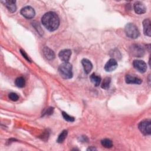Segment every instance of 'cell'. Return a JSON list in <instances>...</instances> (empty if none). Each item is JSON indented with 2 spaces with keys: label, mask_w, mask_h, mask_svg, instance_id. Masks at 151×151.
Wrapping results in <instances>:
<instances>
[{
  "label": "cell",
  "mask_w": 151,
  "mask_h": 151,
  "mask_svg": "<svg viewBox=\"0 0 151 151\" xmlns=\"http://www.w3.org/2000/svg\"><path fill=\"white\" fill-rule=\"evenodd\" d=\"M41 22L45 28L50 31L56 30L60 25V19L58 16L54 12H48L45 13L41 18Z\"/></svg>",
  "instance_id": "1"
},
{
  "label": "cell",
  "mask_w": 151,
  "mask_h": 151,
  "mask_svg": "<svg viewBox=\"0 0 151 151\" xmlns=\"http://www.w3.org/2000/svg\"><path fill=\"white\" fill-rule=\"evenodd\" d=\"M58 71L61 77L63 78L69 79L73 77L72 65L68 62H64L60 64Z\"/></svg>",
  "instance_id": "2"
},
{
  "label": "cell",
  "mask_w": 151,
  "mask_h": 151,
  "mask_svg": "<svg viewBox=\"0 0 151 151\" xmlns=\"http://www.w3.org/2000/svg\"><path fill=\"white\" fill-rule=\"evenodd\" d=\"M124 31L126 35L132 39L137 38L139 35V31L135 25L132 23H129L126 25Z\"/></svg>",
  "instance_id": "3"
},
{
  "label": "cell",
  "mask_w": 151,
  "mask_h": 151,
  "mask_svg": "<svg viewBox=\"0 0 151 151\" xmlns=\"http://www.w3.org/2000/svg\"><path fill=\"white\" fill-rule=\"evenodd\" d=\"M138 128L144 135H150L151 133L150 120H146L141 122L138 125Z\"/></svg>",
  "instance_id": "4"
},
{
  "label": "cell",
  "mask_w": 151,
  "mask_h": 151,
  "mask_svg": "<svg viewBox=\"0 0 151 151\" xmlns=\"http://www.w3.org/2000/svg\"><path fill=\"white\" fill-rule=\"evenodd\" d=\"M130 53L135 57H141L145 54V50L142 47L139 45L134 44L130 47Z\"/></svg>",
  "instance_id": "5"
},
{
  "label": "cell",
  "mask_w": 151,
  "mask_h": 151,
  "mask_svg": "<svg viewBox=\"0 0 151 151\" xmlns=\"http://www.w3.org/2000/svg\"><path fill=\"white\" fill-rule=\"evenodd\" d=\"M21 14L27 19H31L34 17L35 12L34 9L29 6H27L22 8L20 11Z\"/></svg>",
  "instance_id": "6"
},
{
  "label": "cell",
  "mask_w": 151,
  "mask_h": 151,
  "mask_svg": "<svg viewBox=\"0 0 151 151\" xmlns=\"http://www.w3.org/2000/svg\"><path fill=\"white\" fill-rule=\"evenodd\" d=\"M133 65L134 68L136 70H137V71H138L141 73H145L147 70L146 63L143 60H134L133 62Z\"/></svg>",
  "instance_id": "7"
},
{
  "label": "cell",
  "mask_w": 151,
  "mask_h": 151,
  "mask_svg": "<svg viewBox=\"0 0 151 151\" xmlns=\"http://www.w3.org/2000/svg\"><path fill=\"white\" fill-rule=\"evenodd\" d=\"M117 67V62L114 58H110L105 64L104 70L107 72H111L114 70Z\"/></svg>",
  "instance_id": "8"
},
{
  "label": "cell",
  "mask_w": 151,
  "mask_h": 151,
  "mask_svg": "<svg viewBox=\"0 0 151 151\" xmlns=\"http://www.w3.org/2000/svg\"><path fill=\"white\" fill-rule=\"evenodd\" d=\"M133 8H134V10L135 12L139 15L143 14L145 13L146 11V7L145 5V4L139 1L136 2L134 4Z\"/></svg>",
  "instance_id": "9"
},
{
  "label": "cell",
  "mask_w": 151,
  "mask_h": 151,
  "mask_svg": "<svg viewBox=\"0 0 151 151\" xmlns=\"http://www.w3.org/2000/svg\"><path fill=\"white\" fill-rule=\"evenodd\" d=\"M71 55V51L70 49H64L60 51L58 54L59 58L64 62H68Z\"/></svg>",
  "instance_id": "10"
},
{
  "label": "cell",
  "mask_w": 151,
  "mask_h": 151,
  "mask_svg": "<svg viewBox=\"0 0 151 151\" xmlns=\"http://www.w3.org/2000/svg\"><path fill=\"white\" fill-rule=\"evenodd\" d=\"M125 81L127 84H140L142 83V80L136 77L127 74L125 76Z\"/></svg>",
  "instance_id": "11"
},
{
  "label": "cell",
  "mask_w": 151,
  "mask_h": 151,
  "mask_svg": "<svg viewBox=\"0 0 151 151\" xmlns=\"http://www.w3.org/2000/svg\"><path fill=\"white\" fill-rule=\"evenodd\" d=\"M150 21L149 19H145L143 21V32L144 34L146 36L150 37L151 35V25Z\"/></svg>",
  "instance_id": "12"
},
{
  "label": "cell",
  "mask_w": 151,
  "mask_h": 151,
  "mask_svg": "<svg viewBox=\"0 0 151 151\" xmlns=\"http://www.w3.org/2000/svg\"><path fill=\"white\" fill-rule=\"evenodd\" d=\"M81 64L83 65L84 71L86 74H89L93 68V64L90 60L86 58H84L81 60Z\"/></svg>",
  "instance_id": "13"
},
{
  "label": "cell",
  "mask_w": 151,
  "mask_h": 151,
  "mask_svg": "<svg viewBox=\"0 0 151 151\" xmlns=\"http://www.w3.org/2000/svg\"><path fill=\"white\" fill-rule=\"evenodd\" d=\"M4 4V5L7 8L8 11L10 12H14L17 10V6L15 5L16 1L14 0H9V1H5L2 2Z\"/></svg>",
  "instance_id": "14"
},
{
  "label": "cell",
  "mask_w": 151,
  "mask_h": 151,
  "mask_svg": "<svg viewBox=\"0 0 151 151\" xmlns=\"http://www.w3.org/2000/svg\"><path fill=\"white\" fill-rule=\"evenodd\" d=\"M43 53L45 58L48 60H52L55 58L54 52L47 47H45L43 48Z\"/></svg>",
  "instance_id": "15"
},
{
  "label": "cell",
  "mask_w": 151,
  "mask_h": 151,
  "mask_svg": "<svg viewBox=\"0 0 151 151\" xmlns=\"http://www.w3.org/2000/svg\"><path fill=\"white\" fill-rule=\"evenodd\" d=\"M90 79L91 81L94 84V85L96 87L99 86V84L101 83V77L100 76L96 75L95 74H92L90 76Z\"/></svg>",
  "instance_id": "16"
},
{
  "label": "cell",
  "mask_w": 151,
  "mask_h": 151,
  "mask_svg": "<svg viewBox=\"0 0 151 151\" xmlns=\"http://www.w3.org/2000/svg\"><path fill=\"white\" fill-rule=\"evenodd\" d=\"M15 84L17 87L19 88H22L25 86V81L22 77H17L15 80Z\"/></svg>",
  "instance_id": "17"
},
{
  "label": "cell",
  "mask_w": 151,
  "mask_h": 151,
  "mask_svg": "<svg viewBox=\"0 0 151 151\" xmlns=\"http://www.w3.org/2000/svg\"><path fill=\"white\" fill-rule=\"evenodd\" d=\"M67 134H68V132L66 130H64L62 131V132L60 134V135L58 137V139L57 140V142L58 143H62L64 141V140L65 139V138L67 136Z\"/></svg>",
  "instance_id": "18"
},
{
  "label": "cell",
  "mask_w": 151,
  "mask_h": 151,
  "mask_svg": "<svg viewBox=\"0 0 151 151\" xmlns=\"http://www.w3.org/2000/svg\"><path fill=\"white\" fill-rule=\"evenodd\" d=\"M101 145L106 148H110L113 146V142L109 139H104L101 141Z\"/></svg>",
  "instance_id": "19"
},
{
  "label": "cell",
  "mask_w": 151,
  "mask_h": 151,
  "mask_svg": "<svg viewBox=\"0 0 151 151\" xmlns=\"http://www.w3.org/2000/svg\"><path fill=\"white\" fill-rule=\"evenodd\" d=\"M111 83V78L110 77H106L102 82L101 84V88L103 89H108L110 87V84Z\"/></svg>",
  "instance_id": "20"
},
{
  "label": "cell",
  "mask_w": 151,
  "mask_h": 151,
  "mask_svg": "<svg viewBox=\"0 0 151 151\" xmlns=\"http://www.w3.org/2000/svg\"><path fill=\"white\" fill-rule=\"evenodd\" d=\"M62 116L63 117V118L67 122H73L74 121V118L70 115H68L67 113L63 111L62 112Z\"/></svg>",
  "instance_id": "21"
},
{
  "label": "cell",
  "mask_w": 151,
  "mask_h": 151,
  "mask_svg": "<svg viewBox=\"0 0 151 151\" xmlns=\"http://www.w3.org/2000/svg\"><path fill=\"white\" fill-rule=\"evenodd\" d=\"M32 25L34 26L35 29L37 31V32H38L39 34H40L41 35H42L43 34V31L41 29V27H40V25H39V24L38 22H32Z\"/></svg>",
  "instance_id": "22"
},
{
  "label": "cell",
  "mask_w": 151,
  "mask_h": 151,
  "mask_svg": "<svg viewBox=\"0 0 151 151\" xmlns=\"http://www.w3.org/2000/svg\"><path fill=\"white\" fill-rule=\"evenodd\" d=\"M8 97L9 98V99L12 101H17L19 99V96H18L17 94L15 93H11L9 94L8 95Z\"/></svg>",
  "instance_id": "23"
},
{
  "label": "cell",
  "mask_w": 151,
  "mask_h": 151,
  "mask_svg": "<svg viewBox=\"0 0 151 151\" xmlns=\"http://www.w3.org/2000/svg\"><path fill=\"white\" fill-rule=\"evenodd\" d=\"M53 111H54V108H53V107H49V108H48V109L44 111V114H45V115H50V114H52Z\"/></svg>",
  "instance_id": "24"
},
{
  "label": "cell",
  "mask_w": 151,
  "mask_h": 151,
  "mask_svg": "<svg viewBox=\"0 0 151 151\" xmlns=\"http://www.w3.org/2000/svg\"><path fill=\"white\" fill-rule=\"evenodd\" d=\"M20 52H21V54L22 55V56L28 61H29V62H31V60L29 59V57L27 55V54L25 53V52L24 51V50H20Z\"/></svg>",
  "instance_id": "25"
},
{
  "label": "cell",
  "mask_w": 151,
  "mask_h": 151,
  "mask_svg": "<svg viewBox=\"0 0 151 151\" xmlns=\"http://www.w3.org/2000/svg\"><path fill=\"white\" fill-rule=\"evenodd\" d=\"M97 150V149L95 147H91L87 149V150Z\"/></svg>",
  "instance_id": "26"
}]
</instances>
